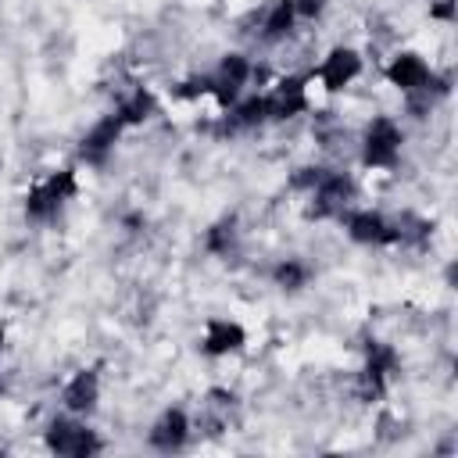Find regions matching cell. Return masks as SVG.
<instances>
[{
    "label": "cell",
    "mask_w": 458,
    "mask_h": 458,
    "mask_svg": "<svg viewBox=\"0 0 458 458\" xmlns=\"http://www.w3.org/2000/svg\"><path fill=\"white\" fill-rule=\"evenodd\" d=\"M72 193H75V175H72V172H57V175H50L47 182H39V186L29 190L25 211H29L32 218H47V215H54L57 204L68 200Z\"/></svg>",
    "instance_id": "obj_1"
},
{
    "label": "cell",
    "mask_w": 458,
    "mask_h": 458,
    "mask_svg": "<svg viewBox=\"0 0 458 458\" xmlns=\"http://www.w3.org/2000/svg\"><path fill=\"white\" fill-rule=\"evenodd\" d=\"M243 344V329L236 322H225V318H211L208 322V333H204V351L208 354H229Z\"/></svg>",
    "instance_id": "obj_8"
},
{
    "label": "cell",
    "mask_w": 458,
    "mask_h": 458,
    "mask_svg": "<svg viewBox=\"0 0 458 458\" xmlns=\"http://www.w3.org/2000/svg\"><path fill=\"white\" fill-rule=\"evenodd\" d=\"M347 229H351V236H354L358 243H379V240H394V233L386 229V222H383L379 215H372V211L354 215V218L347 222Z\"/></svg>",
    "instance_id": "obj_10"
},
{
    "label": "cell",
    "mask_w": 458,
    "mask_h": 458,
    "mask_svg": "<svg viewBox=\"0 0 458 458\" xmlns=\"http://www.w3.org/2000/svg\"><path fill=\"white\" fill-rule=\"evenodd\" d=\"M118 129H122V118H118V114L97 122V125L86 132V140H82V157H86V161H104V154H107V150L114 147V140H118Z\"/></svg>",
    "instance_id": "obj_7"
},
{
    "label": "cell",
    "mask_w": 458,
    "mask_h": 458,
    "mask_svg": "<svg viewBox=\"0 0 458 458\" xmlns=\"http://www.w3.org/2000/svg\"><path fill=\"white\" fill-rule=\"evenodd\" d=\"M397 150H401V132L390 118H376L369 125V136H365V165H394L397 161Z\"/></svg>",
    "instance_id": "obj_2"
},
{
    "label": "cell",
    "mask_w": 458,
    "mask_h": 458,
    "mask_svg": "<svg viewBox=\"0 0 458 458\" xmlns=\"http://www.w3.org/2000/svg\"><path fill=\"white\" fill-rule=\"evenodd\" d=\"M150 107H154L150 93H136V97L122 107V114H118V118H122V122H143V118L150 114Z\"/></svg>",
    "instance_id": "obj_15"
},
{
    "label": "cell",
    "mask_w": 458,
    "mask_h": 458,
    "mask_svg": "<svg viewBox=\"0 0 458 458\" xmlns=\"http://www.w3.org/2000/svg\"><path fill=\"white\" fill-rule=\"evenodd\" d=\"M150 440H154L157 447H165V451L179 447V444L186 440V415H182V411H165V415H161V422L154 426Z\"/></svg>",
    "instance_id": "obj_11"
},
{
    "label": "cell",
    "mask_w": 458,
    "mask_h": 458,
    "mask_svg": "<svg viewBox=\"0 0 458 458\" xmlns=\"http://www.w3.org/2000/svg\"><path fill=\"white\" fill-rule=\"evenodd\" d=\"M215 79H222V82H229V86H243V79H247V61L240 57V54H229L225 61H222V72L215 75Z\"/></svg>",
    "instance_id": "obj_13"
},
{
    "label": "cell",
    "mask_w": 458,
    "mask_h": 458,
    "mask_svg": "<svg viewBox=\"0 0 458 458\" xmlns=\"http://www.w3.org/2000/svg\"><path fill=\"white\" fill-rule=\"evenodd\" d=\"M276 279H279L283 286H301V283H304V268H301V265H279Z\"/></svg>",
    "instance_id": "obj_16"
},
{
    "label": "cell",
    "mask_w": 458,
    "mask_h": 458,
    "mask_svg": "<svg viewBox=\"0 0 458 458\" xmlns=\"http://www.w3.org/2000/svg\"><path fill=\"white\" fill-rule=\"evenodd\" d=\"M0 347H4V333H0Z\"/></svg>",
    "instance_id": "obj_19"
},
{
    "label": "cell",
    "mask_w": 458,
    "mask_h": 458,
    "mask_svg": "<svg viewBox=\"0 0 458 458\" xmlns=\"http://www.w3.org/2000/svg\"><path fill=\"white\" fill-rule=\"evenodd\" d=\"M386 75H390V82L401 86V89H422V86L429 82V68H426V61H422L419 54H401V57L386 68Z\"/></svg>",
    "instance_id": "obj_6"
},
{
    "label": "cell",
    "mask_w": 458,
    "mask_h": 458,
    "mask_svg": "<svg viewBox=\"0 0 458 458\" xmlns=\"http://www.w3.org/2000/svg\"><path fill=\"white\" fill-rule=\"evenodd\" d=\"M394 361H397V358H394L390 347H372V354H369V379L379 383V379L394 369Z\"/></svg>",
    "instance_id": "obj_14"
},
{
    "label": "cell",
    "mask_w": 458,
    "mask_h": 458,
    "mask_svg": "<svg viewBox=\"0 0 458 458\" xmlns=\"http://www.w3.org/2000/svg\"><path fill=\"white\" fill-rule=\"evenodd\" d=\"M97 401V372H79L68 386H64V404L72 411H89Z\"/></svg>",
    "instance_id": "obj_9"
},
{
    "label": "cell",
    "mask_w": 458,
    "mask_h": 458,
    "mask_svg": "<svg viewBox=\"0 0 458 458\" xmlns=\"http://www.w3.org/2000/svg\"><path fill=\"white\" fill-rule=\"evenodd\" d=\"M265 100V114L268 118H293L308 107V97H304V82L301 79H283Z\"/></svg>",
    "instance_id": "obj_3"
},
{
    "label": "cell",
    "mask_w": 458,
    "mask_h": 458,
    "mask_svg": "<svg viewBox=\"0 0 458 458\" xmlns=\"http://www.w3.org/2000/svg\"><path fill=\"white\" fill-rule=\"evenodd\" d=\"M293 11L297 14H318L322 11V0H293Z\"/></svg>",
    "instance_id": "obj_18"
},
{
    "label": "cell",
    "mask_w": 458,
    "mask_h": 458,
    "mask_svg": "<svg viewBox=\"0 0 458 458\" xmlns=\"http://www.w3.org/2000/svg\"><path fill=\"white\" fill-rule=\"evenodd\" d=\"M293 14H297V11H293V0H283V4H279V7L268 14L265 32H268V36H283V32L293 25Z\"/></svg>",
    "instance_id": "obj_12"
},
{
    "label": "cell",
    "mask_w": 458,
    "mask_h": 458,
    "mask_svg": "<svg viewBox=\"0 0 458 458\" xmlns=\"http://www.w3.org/2000/svg\"><path fill=\"white\" fill-rule=\"evenodd\" d=\"M261 118H265V100H247V104L240 107V122H243V125L261 122Z\"/></svg>",
    "instance_id": "obj_17"
},
{
    "label": "cell",
    "mask_w": 458,
    "mask_h": 458,
    "mask_svg": "<svg viewBox=\"0 0 458 458\" xmlns=\"http://www.w3.org/2000/svg\"><path fill=\"white\" fill-rule=\"evenodd\" d=\"M47 444L57 451V454H89L97 451V437L82 426H72V422H54L50 433H47Z\"/></svg>",
    "instance_id": "obj_4"
},
{
    "label": "cell",
    "mask_w": 458,
    "mask_h": 458,
    "mask_svg": "<svg viewBox=\"0 0 458 458\" xmlns=\"http://www.w3.org/2000/svg\"><path fill=\"white\" fill-rule=\"evenodd\" d=\"M361 72V61H358V54L354 50H344V47H336L329 57H326V64L318 68V79L326 82V89H344L354 75Z\"/></svg>",
    "instance_id": "obj_5"
}]
</instances>
